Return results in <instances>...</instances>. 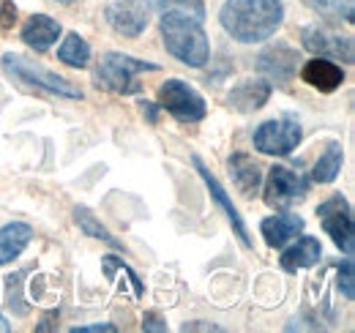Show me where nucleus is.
Here are the masks:
<instances>
[{
	"label": "nucleus",
	"instance_id": "nucleus-1",
	"mask_svg": "<svg viewBox=\"0 0 355 333\" xmlns=\"http://www.w3.org/2000/svg\"><path fill=\"white\" fill-rule=\"evenodd\" d=\"M222 28L241 44L270 39L284 22V6L279 0H227L222 6Z\"/></svg>",
	"mask_w": 355,
	"mask_h": 333
},
{
	"label": "nucleus",
	"instance_id": "nucleus-2",
	"mask_svg": "<svg viewBox=\"0 0 355 333\" xmlns=\"http://www.w3.org/2000/svg\"><path fill=\"white\" fill-rule=\"evenodd\" d=\"M162 39L170 55H175L180 63L191 69H202L211 58L208 36L202 31V22L183 17V14H162Z\"/></svg>",
	"mask_w": 355,
	"mask_h": 333
},
{
	"label": "nucleus",
	"instance_id": "nucleus-3",
	"mask_svg": "<svg viewBox=\"0 0 355 333\" xmlns=\"http://www.w3.org/2000/svg\"><path fill=\"white\" fill-rule=\"evenodd\" d=\"M142 71H159L156 63H145V60H137L132 55H123V52H107L101 55L98 66H96V83L112 93H137L139 85L134 83L137 74Z\"/></svg>",
	"mask_w": 355,
	"mask_h": 333
},
{
	"label": "nucleus",
	"instance_id": "nucleus-4",
	"mask_svg": "<svg viewBox=\"0 0 355 333\" xmlns=\"http://www.w3.org/2000/svg\"><path fill=\"white\" fill-rule=\"evenodd\" d=\"M309 194V178L290 169V166H270L266 180V203L268 208L287 210L293 205H301Z\"/></svg>",
	"mask_w": 355,
	"mask_h": 333
},
{
	"label": "nucleus",
	"instance_id": "nucleus-5",
	"mask_svg": "<svg viewBox=\"0 0 355 333\" xmlns=\"http://www.w3.org/2000/svg\"><path fill=\"white\" fill-rule=\"evenodd\" d=\"M3 69H6V74H11L19 83L39 85V87H44L55 96H63V99H83V90L77 85H71L69 80H63V77H58L52 71H46L42 66H36L33 60H28L22 55H11L8 52L3 58Z\"/></svg>",
	"mask_w": 355,
	"mask_h": 333
},
{
	"label": "nucleus",
	"instance_id": "nucleus-6",
	"mask_svg": "<svg viewBox=\"0 0 355 333\" xmlns=\"http://www.w3.org/2000/svg\"><path fill=\"white\" fill-rule=\"evenodd\" d=\"M304 131H301V123L293 118V115H284L279 121H266L254 131V148L266 156H290L298 142H301Z\"/></svg>",
	"mask_w": 355,
	"mask_h": 333
},
{
	"label": "nucleus",
	"instance_id": "nucleus-7",
	"mask_svg": "<svg viewBox=\"0 0 355 333\" xmlns=\"http://www.w3.org/2000/svg\"><path fill=\"white\" fill-rule=\"evenodd\" d=\"M317 216H320V224L322 230L331 235V241L345 251L347 257H353L355 251V230H353V210L347 205L345 197H331L325 200L320 208H317Z\"/></svg>",
	"mask_w": 355,
	"mask_h": 333
},
{
	"label": "nucleus",
	"instance_id": "nucleus-8",
	"mask_svg": "<svg viewBox=\"0 0 355 333\" xmlns=\"http://www.w3.org/2000/svg\"><path fill=\"white\" fill-rule=\"evenodd\" d=\"M159 104L170 115H175L178 121H183V123H197V121L205 118V101H202V96L191 85L183 83V80H167V83L162 85Z\"/></svg>",
	"mask_w": 355,
	"mask_h": 333
},
{
	"label": "nucleus",
	"instance_id": "nucleus-9",
	"mask_svg": "<svg viewBox=\"0 0 355 333\" xmlns=\"http://www.w3.org/2000/svg\"><path fill=\"white\" fill-rule=\"evenodd\" d=\"M301 39H304V49H309L311 55H317V58L353 63L355 52H353V39H350V36H339V33H334V31H325V28L311 25V28H304Z\"/></svg>",
	"mask_w": 355,
	"mask_h": 333
},
{
	"label": "nucleus",
	"instance_id": "nucleus-10",
	"mask_svg": "<svg viewBox=\"0 0 355 333\" xmlns=\"http://www.w3.org/2000/svg\"><path fill=\"white\" fill-rule=\"evenodd\" d=\"M104 17L112 25V31H118L121 36H129V39L139 36L148 28V17H145V8L139 0H112L104 8Z\"/></svg>",
	"mask_w": 355,
	"mask_h": 333
},
{
	"label": "nucleus",
	"instance_id": "nucleus-11",
	"mask_svg": "<svg viewBox=\"0 0 355 333\" xmlns=\"http://www.w3.org/2000/svg\"><path fill=\"white\" fill-rule=\"evenodd\" d=\"M257 69L263 74H268L270 80H276V83H290L295 77V69H298V52L282 42L273 44V46L260 52Z\"/></svg>",
	"mask_w": 355,
	"mask_h": 333
},
{
	"label": "nucleus",
	"instance_id": "nucleus-12",
	"mask_svg": "<svg viewBox=\"0 0 355 333\" xmlns=\"http://www.w3.org/2000/svg\"><path fill=\"white\" fill-rule=\"evenodd\" d=\"M194 162V166H197V172H200V178L205 180V186H208V191H211V197L219 203V208L224 210V216H227V221L232 224V230H235V235L241 238V244L243 246H252V238H249V230H246V224H243V219H241V213L235 210V205H232V200L227 197V191L222 189V183L208 172V166L202 164V159L200 156H194L191 159Z\"/></svg>",
	"mask_w": 355,
	"mask_h": 333
},
{
	"label": "nucleus",
	"instance_id": "nucleus-13",
	"mask_svg": "<svg viewBox=\"0 0 355 333\" xmlns=\"http://www.w3.org/2000/svg\"><path fill=\"white\" fill-rule=\"evenodd\" d=\"M301 80L311 87H317L320 93H331L345 83V71H342V66H336L328 58H314L301 69Z\"/></svg>",
	"mask_w": 355,
	"mask_h": 333
},
{
	"label": "nucleus",
	"instance_id": "nucleus-14",
	"mask_svg": "<svg viewBox=\"0 0 355 333\" xmlns=\"http://www.w3.org/2000/svg\"><path fill=\"white\" fill-rule=\"evenodd\" d=\"M266 244L273 249H282L287 241L298 238V232H304V219L298 213H276L260 224Z\"/></svg>",
	"mask_w": 355,
	"mask_h": 333
},
{
	"label": "nucleus",
	"instance_id": "nucleus-15",
	"mask_svg": "<svg viewBox=\"0 0 355 333\" xmlns=\"http://www.w3.org/2000/svg\"><path fill=\"white\" fill-rule=\"evenodd\" d=\"M58 36H60V25L46 14L31 17L25 22V28H22V42L28 44L31 49H36V52H46L52 44L58 42Z\"/></svg>",
	"mask_w": 355,
	"mask_h": 333
},
{
	"label": "nucleus",
	"instance_id": "nucleus-16",
	"mask_svg": "<svg viewBox=\"0 0 355 333\" xmlns=\"http://www.w3.org/2000/svg\"><path fill=\"white\" fill-rule=\"evenodd\" d=\"M268 99H270V85L260 83V80L257 83L254 80H246V83H241L238 87H232L230 96H227L230 107L238 110V112H254V110H260L266 104Z\"/></svg>",
	"mask_w": 355,
	"mask_h": 333
},
{
	"label": "nucleus",
	"instance_id": "nucleus-17",
	"mask_svg": "<svg viewBox=\"0 0 355 333\" xmlns=\"http://www.w3.org/2000/svg\"><path fill=\"white\" fill-rule=\"evenodd\" d=\"M322 257V246L317 238H298V244H293L290 249L282 254V268L287 273H298L304 268H311L314 262H320Z\"/></svg>",
	"mask_w": 355,
	"mask_h": 333
},
{
	"label": "nucleus",
	"instance_id": "nucleus-18",
	"mask_svg": "<svg viewBox=\"0 0 355 333\" xmlns=\"http://www.w3.org/2000/svg\"><path fill=\"white\" fill-rule=\"evenodd\" d=\"M230 175H232V180H235V186L246 194V197H252V194H257V189H260V166L257 162L252 159V156H246V153H235L232 159H230Z\"/></svg>",
	"mask_w": 355,
	"mask_h": 333
},
{
	"label": "nucleus",
	"instance_id": "nucleus-19",
	"mask_svg": "<svg viewBox=\"0 0 355 333\" xmlns=\"http://www.w3.org/2000/svg\"><path fill=\"white\" fill-rule=\"evenodd\" d=\"M33 238V230L28 224H6L0 230V265H8L14 257H19L25 246L31 244Z\"/></svg>",
	"mask_w": 355,
	"mask_h": 333
},
{
	"label": "nucleus",
	"instance_id": "nucleus-20",
	"mask_svg": "<svg viewBox=\"0 0 355 333\" xmlns=\"http://www.w3.org/2000/svg\"><path fill=\"white\" fill-rule=\"evenodd\" d=\"M101 271H104V273H107V279H110V282H115L121 290H123V284H129V292H132L134 298H142V295H145L142 282L137 279V273H134L123 259H118V257L107 254V257L101 259Z\"/></svg>",
	"mask_w": 355,
	"mask_h": 333
},
{
	"label": "nucleus",
	"instance_id": "nucleus-21",
	"mask_svg": "<svg viewBox=\"0 0 355 333\" xmlns=\"http://www.w3.org/2000/svg\"><path fill=\"white\" fill-rule=\"evenodd\" d=\"M145 3L156 14H183V17H191L197 22L205 19V3L202 0H145Z\"/></svg>",
	"mask_w": 355,
	"mask_h": 333
},
{
	"label": "nucleus",
	"instance_id": "nucleus-22",
	"mask_svg": "<svg viewBox=\"0 0 355 333\" xmlns=\"http://www.w3.org/2000/svg\"><path fill=\"white\" fill-rule=\"evenodd\" d=\"M58 58L66 63V66H74V69H85L90 60V46L85 44L83 36H77V33H69L63 44H60V49H58Z\"/></svg>",
	"mask_w": 355,
	"mask_h": 333
},
{
	"label": "nucleus",
	"instance_id": "nucleus-23",
	"mask_svg": "<svg viewBox=\"0 0 355 333\" xmlns=\"http://www.w3.org/2000/svg\"><path fill=\"white\" fill-rule=\"evenodd\" d=\"M339 169H342V145H339V142H331V145L325 148V153L320 156V162L314 164L311 178H314L317 183H331V180H336Z\"/></svg>",
	"mask_w": 355,
	"mask_h": 333
},
{
	"label": "nucleus",
	"instance_id": "nucleus-24",
	"mask_svg": "<svg viewBox=\"0 0 355 333\" xmlns=\"http://www.w3.org/2000/svg\"><path fill=\"white\" fill-rule=\"evenodd\" d=\"M311 11H317L325 19H345L353 22L355 0H304Z\"/></svg>",
	"mask_w": 355,
	"mask_h": 333
},
{
	"label": "nucleus",
	"instance_id": "nucleus-25",
	"mask_svg": "<svg viewBox=\"0 0 355 333\" xmlns=\"http://www.w3.org/2000/svg\"><path fill=\"white\" fill-rule=\"evenodd\" d=\"M74 219H77V224H80L83 232H88V235L98 238V241H104V244H110V246H115V249L121 246V244H118V241H115V238H112V235L93 219V213H90L88 208H74Z\"/></svg>",
	"mask_w": 355,
	"mask_h": 333
},
{
	"label": "nucleus",
	"instance_id": "nucleus-26",
	"mask_svg": "<svg viewBox=\"0 0 355 333\" xmlns=\"http://www.w3.org/2000/svg\"><path fill=\"white\" fill-rule=\"evenodd\" d=\"M339 290L345 292L347 300L355 298V273H353V259H345L339 265Z\"/></svg>",
	"mask_w": 355,
	"mask_h": 333
},
{
	"label": "nucleus",
	"instance_id": "nucleus-27",
	"mask_svg": "<svg viewBox=\"0 0 355 333\" xmlns=\"http://www.w3.org/2000/svg\"><path fill=\"white\" fill-rule=\"evenodd\" d=\"M14 22H17V6H14V0H0V31L14 28Z\"/></svg>",
	"mask_w": 355,
	"mask_h": 333
},
{
	"label": "nucleus",
	"instance_id": "nucleus-28",
	"mask_svg": "<svg viewBox=\"0 0 355 333\" xmlns=\"http://www.w3.org/2000/svg\"><path fill=\"white\" fill-rule=\"evenodd\" d=\"M142 331H159V333H164V331H167V323L162 320V314H156V311H148V314L142 317Z\"/></svg>",
	"mask_w": 355,
	"mask_h": 333
},
{
	"label": "nucleus",
	"instance_id": "nucleus-29",
	"mask_svg": "<svg viewBox=\"0 0 355 333\" xmlns=\"http://www.w3.org/2000/svg\"><path fill=\"white\" fill-rule=\"evenodd\" d=\"M71 333H115V325H110V323H98V325H80V328H74Z\"/></svg>",
	"mask_w": 355,
	"mask_h": 333
},
{
	"label": "nucleus",
	"instance_id": "nucleus-30",
	"mask_svg": "<svg viewBox=\"0 0 355 333\" xmlns=\"http://www.w3.org/2000/svg\"><path fill=\"white\" fill-rule=\"evenodd\" d=\"M183 331L186 333L189 331H222V328H219V325H208V323H186Z\"/></svg>",
	"mask_w": 355,
	"mask_h": 333
},
{
	"label": "nucleus",
	"instance_id": "nucleus-31",
	"mask_svg": "<svg viewBox=\"0 0 355 333\" xmlns=\"http://www.w3.org/2000/svg\"><path fill=\"white\" fill-rule=\"evenodd\" d=\"M142 112H148V118H150V123H156V110H153V104H142Z\"/></svg>",
	"mask_w": 355,
	"mask_h": 333
},
{
	"label": "nucleus",
	"instance_id": "nucleus-32",
	"mask_svg": "<svg viewBox=\"0 0 355 333\" xmlns=\"http://www.w3.org/2000/svg\"><path fill=\"white\" fill-rule=\"evenodd\" d=\"M8 331H11V325H8V323H6V317L0 314V333H8Z\"/></svg>",
	"mask_w": 355,
	"mask_h": 333
},
{
	"label": "nucleus",
	"instance_id": "nucleus-33",
	"mask_svg": "<svg viewBox=\"0 0 355 333\" xmlns=\"http://www.w3.org/2000/svg\"><path fill=\"white\" fill-rule=\"evenodd\" d=\"M55 3H63V6H71L74 0H55Z\"/></svg>",
	"mask_w": 355,
	"mask_h": 333
}]
</instances>
